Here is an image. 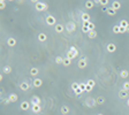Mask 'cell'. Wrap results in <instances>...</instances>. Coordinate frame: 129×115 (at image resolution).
I'll use <instances>...</instances> for the list:
<instances>
[{
    "label": "cell",
    "instance_id": "5",
    "mask_svg": "<svg viewBox=\"0 0 129 115\" xmlns=\"http://www.w3.org/2000/svg\"><path fill=\"white\" fill-rule=\"evenodd\" d=\"M45 21H46V23H47V25H57V20H55V17L54 16H52V15H47L45 17Z\"/></svg>",
    "mask_w": 129,
    "mask_h": 115
},
{
    "label": "cell",
    "instance_id": "29",
    "mask_svg": "<svg viewBox=\"0 0 129 115\" xmlns=\"http://www.w3.org/2000/svg\"><path fill=\"white\" fill-rule=\"evenodd\" d=\"M62 64L65 67H69L70 64H72V60H69L68 58H65V59H63V63Z\"/></svg>",
    "mask_w": 129,
    "mask_h": 115
},
{
    "label": "cell",
    "instance_id": "33",
    "mask_svg": "<svg viewBox=\"0 0 129 115\" xmlns=\"http://www.w3.org/2000/svg\"><path fill=\"white\" fill-rule=\"evenodd\" d=\"M78 88H80V83L74 82V83L72 84V90H73V91H75L76 89H78Z\"/></svg>",
    "mask_w": 129,
    "mask_h": 115
},
{
    "label": "cell",
    "instance_id": "2",
    "mask_svg": "<svg viewBox=\"0 0 129 115\" xmlns=\"http://www.w3.org/2000/svg\"><path fill=\"white\" fill-rule=\"evenodd\" d=\"M96 105H98V104H97L96 98L89 97V98H87V99H85V101H84V106L88 107V108H93V107L96 106Z\"/></svg>",
    "mask_w": 129,
    "mask_h": 115
},
{
    "label": "cell",
    "instance_id": "6",
    "mask_svg": "<svg viewBox=\"0 0 129 115\" xmlns=\"http://www.w3.org/2000/svg\"><path fill=\"white\" fill-rule=\"evenodd\" d=\"M30 83L27 82V81H23L22 83H20V90H22L23 92H27V91L30 90Z\"/></svg>",
    "mask_w": 129,
    "mask_h": 115
},
{
    "label": "cell",
    "instance_id": "22",
    "mask_svg": "<svg viewBox=\"0 0 129 115\" xmlns=\"http://www.w3.org/2000/svg\"><path fill=\"white\" fill-rule=\"evenodd\" d=\"M69 112H70V108H69L68 106H62V107L60 108V113H61L62 115H67Z\"/></svg>",
    "mask_w": 129,
    "mask_h": 115
},
{
    "label": "cell",
    "instance_id": "9",
    "mask_svg": "<svg viewBox=\"0 0 129 115\" xmlns=\"http://www.w3.org/2000/svg\"><path fill=\"white\" fill-rule=\"evenodd\" d=\"M20 108H21L22 111H28L29 108H31V103H29V101H27V100H24V101L21 103V105H20Z\"/></svg>",
    "mask_w": 129,
    "mask_h": 115
},
{
    "label": "cell",
    "instance_id": "34",
    "mask_svg": "<svg viewBox=\"0 0 129 115\" xmlns=\"http://www.w3.org/2000/svg\"><path fill=\"white\" fill-rule=\"evenodd\" d=\"M87 84H88V85H90L91 88H95V85H96V82H95L93 79H88Z\"/></svg>",
    "mask_w": 129,
    "mask_h": 115
},
{
    "label": "cell",
    "instance_id": "41",
    "mask_svg": "<svg viewBox=\"0 0 129 115\" xmlns=\"http://www.w3.org/2000/svg\"><path fill=\"white\" fill-rule=\"evenodd\" d=\"M108 3H110V1H108V0H104V1H102V0H100V5H102V6H107Z\"/></svg>",
    "mask_w": 129,
    "mask_h": 115
},
{
    "label": "cell",
    "instance_id": "37",
    "mask_svg": "<svg viewBox=\"0 0 129 115\" xmlns=\"http://www.w3.org/2000/svg\"><path fill=\"white\" fill-rule=\"evenodd\" d=\"M0 8L1 9L6 8V1H5V0H1V1H0Z\"/></svg>",
    "mask_w": 129,
    "mask_h": 115
},
{
    "label": "cell",
    "instance_id": "44",
    "mask_svg": "<svg viewBox=\"0 0 129 115\" xmlns=\"http://www.w3.org/2000/svg\"><path fill=\"white\" fill-rule=\"evenodd\" d=\"M127 32H129V25L127 27Z\"/></svg>",
    "mask_w": 129,
    "mask_h": 115
},
{
    "label": "cell",
    "instance_id": "43",
    "mask_svg": "<svg viewBox=\"0 0 129 115\" xmlns=\"http://www.w3.org/2000/svg\"><path fill=\"white\" fill-rule=\"evenodd\" d=\"M127 106L129 107V98H128V99H127Z\"/></svg>",
    "mask_w": 129,
    "mask_h": 115
},
{
    "label": "cell",
    "instance_id": "14",
    "mask_svg": "<svg viewBox=\"0 0 129 115\" xmlns=\"http://www.w3.org/2000/svg\"><path fill=\"white\" fill-rule=\"evenodd\" d=\"M38 40L40 43H45L46 40H47V35H46V33H44V32L38 33Z\"/></svg>",
    "mask_w": 129,
    "mask_h": 115
},
{
    "label": "cell",
    "instance_id": "12",
    "mask_svg": "<svg viewBox=\"0 0 129 115\" xmlns=\"http://www.w3.org/2000/svg\"><path fill=\"white\" fill-rule=\"evenodd\" d=\"M31 112L35 113V114H38V113L42 112V107L40 105H31Z\"/></svg>",
    "mask_w": 129,
    "mask_h": 115
},
{
    "label": "cell",
    "instance_id": "36",
    "mask_svg": "<svg viewBox=\"0 0 129 115\" xmlns=\"http://www.w3.org/2000/svg\"><path fill=\"white\" fill-rule=\"evenodd\" d=\"M82 31H83L84 33H89V32H90V30H89L88 25H82Z\"/></svg>",
    "mask_w": 129,
    "mask_h": 115
},
{
    "label": "cell",
    "instance_id": "8",
    "mask_svg": "<svg viewBox=\"0 0 129 115\" xmlns=\"http://www.w3.org/2000/svg\"><path fill=\"white\" fill-rule=\"evenodd\" d=\"M119 98L120 99H128L129 98V92L127 90H123V89H120L119 90V93H118Z\"/></svg>",
    "mask_w": 129,
    "mask_h": 115
},
{
    "label": "cell",
    "instance_id": "40",
    "mask_svg": "<svg viewBox=\"0 0 129 115\" xmlns=\"http://www.w3.org/2000/svg\"><path fill=\"white\" fill-rule=\"evenodd\" d=\"M1 103L5 104V105H8V104H10V101H9L8 98H3V99H1Z\"/></svg>",
    "mask_w": 129,
    "mask_h": 115
},
{
    "label": "cell",
    "instance_id": "11",
    "mask_svg": "<svg viewBox=\"0 0 129 115\" xmlns=\"http://www.w3.org/2000/svg\"><path fill=\"white\" fill-rule=\"evenodd\" d=\"M30 103H31V105H40V104H42V99H40L38 96H32Z\"/></svg>",
    "mask_w": 129,
    "mask_h": 115
},
{
    "label": "cell",
    "instance_id": "15",
    "mask_svg": "<svg viewBox=\"0 0 129 115\" xmlns=\"http://www.w3.org/2000/svg\"><path fill=\"white\" fill-rule=\"evenodd\" d=\"M65 25H62V24H57L55 27H54V30H55V32H58V33H62L63 31H65Z\"/></svg>",
    "mask_w": 129,
    "mask_h": 115
},
{
    "label": "cell",
    "instance_id": "45",
    "mask_svg": "<svg viewBox=\"0 0 129 115\" xmlns=\"http://www.w3.org/2000/svg\"><path fill=\"white\" fill-rule=\"evenodd\" d=\"M97 115H104V114H103V113H99V114H97Z\"/></svg>",
    "mask_w": 129,
    "mask_h": 115
},
{
    "label": "cell",
    "instance_id": "18",
    "mask_svg": "<svg viewBox=\"0 0 129 115\" xmlns=\"http://www.w3.org/2000/svg\"><path fill=\"white\" fill-rule=\"evenodd\" d=\"M93 6H95V1H92V0H87L84 3V7L87 9H91Z\"/></svg>",
    "mask_w": 129,
    "mask_h": 115
},
{
    "label": "cell",
    "instance_id": "7",
    "mask_svg": "<svg viewBox=\"0 0 129 115\" xmlns=\"http://www.w3.org/2000/svg\"><path fill=\"white\" fill-rule=\"evenodd\" d=\"M77 66H78L80 69H84V68H87V66H88L87 58H81V59L78 60V62H77Z\"/></svg>",
    "mask_w": 129,
    "mask_h": 115
},
{
    "label": "cell",
    "instance_id": "16",
    "mask_svg": "<svg viewBox=\"0 0 129 115\" xmlns=\"http://www.w3.org/2000/svg\"><path fill=\"white\" fill-rule=\"evenodd\" d=\"M7 45L9 47H14L16 45V39L15 38H13V37H9L8 39H7Z\"/></svg>",
    "mask_w": 129,
    "mask_h": 115
},
{
    "label": "cell",
    "instance_id": "20",
    "mask_svg": "<svg viewBox=\"0 0 129 115\" xmlns=\"http://www.w3.org/2000/svg\"><path fill=\"white\" fill-rule=\"evenodd\" d=\"M106 14L108 16H115L117 15V10H114L112 7H107V10H106Z\"/></svg>",
    "mask_w": 129,
    "mask_h": 115
},
{
    "label": "cell",
    "instance_id": "23",
    "mask_svg": "<svg viewBox=\"0 0 129 115\" xmlns=\"http://www.w3.org/2000/svg\"><path fill=\"white\" fill-rule=\"evenodd\" d=\"M38 74H39V69H38V68H36V67H32V68L30 69V75L31 76L36 77V76H38Z\"/></svg>",
    "mask_w": 129,
    "mask_h": 115
},
{
    "label": "cell",
    "instance_id": "42",
    "mask_svg": "<svg viewBox=\"0 0 129 115\" xmlns=\"http://www.w3.org/2000/svg\"><path fill=\"white\" fill-rule=\"evenodd\" d=\"M92 90H93V88H91L90 85H88V84H87V88H85V92H91Z\"/></svg>",
    "mask_w": 129,
    "mask_h": 115
},
{
    "label": "cell",
    "instance_id": "3",
    "mask_svg": "<svg viewBox=\"0 0 129 115\" xmlns=\"http://www.w3.org/2000/svg\"><path fill=\"white\" fill-rule=\"evenodd\" d=\"M35 8H36L37 12H44V10H46L48 8V6H47V3L43 2V1H37Z\"/></svg>",
    "mask_w": 129,
    "mask_h": 115
},
{
    "label": "cell",
    "instance_id": "32",
    "mask_svg": "<svg viewBox=\"0 0 129 115\" xmlns=\"http://www.w3.org/2000/svg\"><path fill=\"white\" fill-rule=\"evenodd\" d=\"M88 28H89L90 31H93L96 29V25H95V23H92V22H89V23H88Z\"/></svg>",
    "mask_w": 129,
    "mask_h": 115
},
{
    "label": "cell",
    "instance_id": "17",
    "mask_svg": "<svg viewBox=\"0 0 129 115\" xmlns=\"http://www.w3.org/2000/svg\"><path fill=\"white\" fill-rule=\"evenodd\" d=\"M112 8L114 9V10H118V9L121 8V2L120 1H118V0H115V1H112Z\"/></svg>",
    "mask_w": 129,
    "mask_h": 115
},
{
    "label": "cell",
    "instance_id": "24",
    "mask_svg": "<svg viewBox=\"0 0 129 115\" xmlns=\"http://www.w3.org/2000/svg\"><path fill=\"white\" fill-rule=\"evenodd\" d=\"M2 73L3 74H6V75H8V74L12 73V67L8 66V64H6V66L2 68Z\"/></svg>",
    "mask_w": 129,
    "mask_h": 115
},
{
    "label": "cell",
    "instance_id": "13",
    "mask_svg": "<svg viewBox=\"0 0 129 115\" xmlns=\"http://www.w3.org/2000/svg\"><path fill=\"white\" fill-rule=\"evenodd\" d=\"M32 85L35 86V88H40V86L43 85V81L40 78H38V77H37V78H35L32 81Z\"/></svg>",
    "mask_w": 129,
    "mask_h": 115
},
{
    "label": "cell",
    "instance_id": "38",
    "mask_svg": "<svg viewBox=\"0 0 129 115\" xmlns=\"http://www.w3.org/2000/svg\"><path fill=\"white\" fill-rule=\"evenodd\" d=\"M85 88H87V83H80V89H81L82 91H85Z\"/></svg>",
    "mask_w": 129,
    "mask_h": 115
},
{
    "label": "cell",
    "instance_id": "28",
    "mask_svg": "<svg viewBox=\"0 0 129 115\" xmlns=\"http://www.w3.org/2000/svg\"><path fill=\"white\" fill-rule=\"evenodd\" d=\"M88 37L90 38V39H95L97 37V32H96V30H93V31H90V32L88 33Z\"/></svg>",
    "mask_w": 129,
    "mask_h": 115
},
{
    "label": "cell",
    "instance_id": "27",
    "mask_svg": "<svg viewBox=\"0 0 129 115\" xmlns=\"http://www.w3.org/2000/svg\"><path fill=\"white\" fill-rule=\"evenodd\" d=\"M63 59H65V58H62V57H60V55H58L57 58H55V63L57 64H62L63 63Z\"/></svg>",
    "mask_w": 129,
    "mask_h": 115
},
{
    "label": "cell",
    "instance_id": "21",
    "mask_svg": "<svg viewBox=\"0 0 129 115\" xmlns=\"http://www.w3.org/2000/svg\"><path fill=\"white\" fill-rule=\"evenodd\" d=\"M81 18H82V21H83V23L84 22H90V15L88 13H82Z\"/></svg>",
    "mask_w": 129,
    "mask_h": 115
},
{
    "label": "cell",
    "instance_id": "25",
    "mask_svg": "<svg viewBox=\"0 0 129 115\" xmlns=\"http://www.w3.org/2000/svg\"><path fill=\"white\" fill-rule=\"evenodd\" d=\"M128 76H129V71L126 69H123L120 71V77L121 78H128Z\"/></svg>",
    "mask_w": 129,
    "mask_h": 115
},
{
    "label": "cell",
    "instance_id": "1",
    "mask_svg": "<svg viewBox=\"0 0 129 115\" xmlns=\"http://www.w3.org/2000/svg\"><path fill=\"white\" fill-rule=\"evenodd\" d=\"M77 55H78V51L75 46H70V49L66 53V58H68L69 60H74L75 58H77Z\"/></svg>",
    "mask_w": 129,
    "mask_h": 115
},
{
    "label": "cell",
    "instance_id": "30",
    "mask_svg": "<svg viewBox=\"0 0 129 115\" xmlns=\"http://www.w3.org/2000/svg\"><path fill=\"white\" fill-rule=\"evenodd\" d=\"M119 25H120V27H122V28H127L129 25V23H128V21H127V20H121L120 23H119Z\"/></svg>",
    "mask_w": 129,
    "mask_h": 115
},
{
    "label": "cell",
    "instance_id": "4",
    "mask_svg": "<svg viewBox=\"0 0 129 115\" xmlns=\"http://www.w3.org/2000/svg\"><path fill=\"white\" fill-rule=\"evenodd\" d=\"M75 30H76V24H75V22L70 21V22H68V23L66 24V31H67L68 33H73Z\"/></svg>",
    "mask_w": 129,
    "mask_h": 115
},
{
    "label": "cell",
    "instance_id": "31",
    "mask_svg": "<svg viewBox=\"0 0 129 115\" xmlns=\"http://www.w3.org/2000/svg\"><path fill=\"white\" fill-rule=\"evenodd\" d=\"M112 30H113L114 33L119 35V33H120V25H119V24H118V25H113V29H112Z\"/></svg>",
    "mask_w": 129,
    "mask_h": 115
},
{
    "label": "cell",
    "instance_id": "26",
    "mask_svg": "<svg viewBox=\"0 0 129 115\" xmlns=\"http://www.w3.org/2000/svg\"><path fill=\"white\" fill-rule=\"evenodd\" d=\"M96 100H97V104H98V105H103V104L106 101L105 97H103V96H99L98 98H96Z\"/></svg>",
    "mask_w": 129,
    "mask_h": 115
},
{
    "label": "cell",
    "instance_id": "10",
    "mask_svg": "<svg viewBox=\"0 0 129 115\" xmlns=\"http://www.w3.org/2000/svg\"><path fill=\"white\" fill-rule=\"evenodd\" d=\"M106 51L108 53H114V52L117 51V45L113 44V43H108L107 46H106Z\"/></svg>",
    "mask_w": 129,
    "mask_h": 115
},
{
    "label": "cell",
    "instance_id": "19",
    "mask_svg": "<svg viewBox=\"0 0 129 115\" xmlns=\"http://www.w3.org/2000/svg\"><path fill=\"white\" fill-rule=\"evenodd\" d=\"M8 99H9L10 103H16L17 99H18V97H17V94H16V93H10L8 96Z\"/></svg>",
    "mask_w": 129,
    "mask_h": 115
},
{
    "label": "cell",
    "instance_id": "35",
    "mask_svg": "<svg viewBox=\"0 0 129 115\" xmlns=\"http://www.w3.org/2000/svg\"><path fill=\"white\" fill-rule=\"evenodd\" d=\"M122 89H123V90L129 91V82H123V84H122Z\"/></svg>",
    "mask_w": 129,
    "mask_h": 115
},
{
    "label": "cell",
    "instance_id": "39",
    "mask_svg": "<svg viewBox=\"0 0 129 115\" xmlns=\"http://www.w3.org/2000/svg\"><path fill=\"white\" fill-rule=\"evenodd\" d=\"M74 93H75V94H76V96H80V94H82V93H83V91H82V90H81V89L78 88V89H76V90H75V91H74Z\"/></svg>",
    "mask_w": 129,
    "mask_h": 115
}]
</instances>
